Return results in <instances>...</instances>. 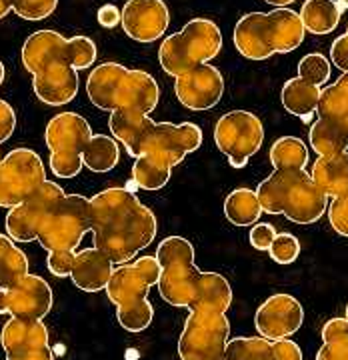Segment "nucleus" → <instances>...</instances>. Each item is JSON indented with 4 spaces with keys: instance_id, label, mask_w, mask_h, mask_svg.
<instances>
[{
    "instance_id": "obj_9",
    "label": "nucleus",
    "mask_w": 348,
    "mask_h": 360,
    "mask_svg": "<svg viewBox=\"0 0 348 360\" xmlns=\"http://www.w3.org/2000/svg\"><path fill=\"white\" fill-rule=\"evenodd\" d=\"M89 120L78 112H60L46 124L44 141L51 150V170L56 179H75L82 170V153L91 141Z\"/></svg>"
},
{
    "instance_id": "obj_32",
    "label": "nucleus",
    "mask_w": 348,
    "mask_h": 360,
    "mask_svg": "<svg viewBox=\"0 0 348 360\" xmlns=\"http://www.w3.org/2000/svg\"><path fill=\"white\" fill-rule=\"evenodd\" d=\"M222 360H271V340L262 336H238L226 342Z\"/></svg>"
},
{
    "instance_id": "obj_10",
    "label": "nucleus",
    "mask_w": 348,
    "mask_h": 360,
    "mask_svg": "<svg viewBox=\"0 0 348 360\" xmlns=\"http://www.w3.org/2000/svg\"><path fill=\"white\" fill-rule=\"evenodd\" d=\"M91 231V198L82 194H65L40 224L37 240L49 252H77L84 234Z\"/></svg>"
},
{
    "instance_id": "obj_34",
    "label": "nucleus",
    "mask_w": 348,
    "mask_h": 360,
    "mask_svg": "<svg viewBox=\"0 0 348 360\" xmlns=\"http://www.w3.org/2000/svg\"><path fill=\"white\" fill-rule=\"evenodd\" d=\"M330 72H333V65L321 52H310L307 56H302L298 63V77L321 89L330 80Z\"/></svg>"
},
{
    "instance_id": "obj_12",
    "label": "nucleus",
    "mask_w": 348,
    "mask_h": 360,
    "mask_svg": "<svg viewBox=\"0 0 348 360\" xmlns=\"http://www.w3.org/2000/svg\"><path fill=\"white\" fill-rule=\"evenodd\" d=\"M231 336L226 312L193 310L179 338L181 360H222Z\"/></svg>"
},
{
    "instance_id": "obj_20",
    "label": "nucleus",
    "mask_w": 348,
    "mask_h": 360,
    "mask_svg": "<svg viewBox=\"0 0 348 360\" xmlns=\"http://www.w3.org/2000/svg\"><path fill=\"white\" fill-rule=\"evenodd\" d=\"M78 70L60 58L49 60L32 75V89L37 98L49 106L72 103L78 94Z\"/></svg>"
},
{
    "instance_id": "obj_49",
    "label": "nucleus",
    "mask_w": 348,
    "mask_h": 360,
    "mask_svg": "<svg viewBox=\"0 0 348 360\" xmlns=\"http://www.w3.org/2000/svg\"><path fill=\"white\" fill-rule=\"evenodd\" d=\"M336 6H338V11H340V13H342V11H347L348 0H336Z\"/></svg>"
},
{
    "instance_id": "obj_16",
    "label": "nucleus",
    "mask_w": 348,
    "mask_h": 360,
    "mask_svg": "<svg viewBox=\"0 0 348 360\" xmlns=\"http://www.w3.org/2000/svg\"><path fill=\"white\" fill-rule=\"evenodd\" d=\"M52 302L51 284L37 274H26L11 288H0V314L42 321L51 312Z\"/></svg>"
},
{
    "instance_id": "obj_41",
    "label": "nucleus",
    "mask_w": 348,
    "mask_h": 360,
    "mask_svg": "<svg viewBox=\"0 0 348 360\" xmlns=\"http://www.w3.org/2000/svg\"><path fill=\"white\" fill-rule=\"evenodd\" d=\"M316 360H348V340H328L323 342L321 350L316 352Z\"/></svg>"
},
{
    "instance_id": "obj_29",
    "label": "nucleus",
    "mask_w": 348,
    "mask_h": 360,
    "mask_svg": "<svg viewBox=\"0 0 348 360\" xmlns=\"http://www.w3.org/2000/svg\"><path fill=\"white\" fill-rule=\"evenodd\" d=\"M120 148L118 142L108 134H92L82 153V167L92 172H110L118 165Z\"/></svg>"
},
{
    "instance_id": "obj_23",
    "label": "nucleus",
    "mask_w": 348,
    "mask_h": 360,
    "mask_svg": "<svg viewBox=\"0 0 348 360\" xmlns=\"http://www.w3.org/2000/svg\"><path fill=\"white\" fill-rule=\"evenodd\" d=\"M49 340H51L49 328L39 319H18V316H13L0 330V345L4 348V352L46 347Z\"/></svg>"
},
{
    "instance_id": "obj_43",
    "label": "nucleus",
    "mask_w": 348,
    "mask_h": 360,
    "mask_svg": "<svg viewBox=\"0 0 348 360\" xmlns=\"http://www.w3.org/2000/svg\"><path fill=\"white\" fill-rule=\"evenodd\" d=\"M6 360H54L51 345L37 348H25V350H13L6 352Z\"/></svg>"
},
{
    "instance_id": "obj_44",
    "label": "nucleus",
    "mask_w": 348,
    "mask_h": 360,
    "mask_svg": "<svg viewBox=\"0 0 348 360\" xmlns=\"http://www.w3.org/2000/svg\"><path fill=\"white\" fill-rule=\"evenodd\" d=\"M330 60L342 72H348V26L347 32L333 42V46H330Z\"/></svg>"
},
{
    "instance_id": "obj_2",
    "label": "nucleus",
    "mask_w": 348,
    "mask_h": 360,
    "mask_svg": "<svg viewBox=\"0 0 348 360\" xmlns=\"http://www.w3.org/2000/svg\"><path fill=\"white\" fill-rule=\"evenodd\" d=\"M162 266L158 281L160 298L176 309L226 312L232 304V288L226 276L202 272L194 264V246L184 236H167L156 250Z\"/></svg>"
},
{
    "instance_id": "obj_48",
    "label": "nucleus",
    "mask_w": 348,
    "mask_h": 360,
    "mask_svg": "<svg viewBox=\"0 0 348 360\" xmlns=\"http://www.w3.org/2000/svg\"><path fill=\"white\" fill-rule=\"evenodd\" d=\"M266 4H272L274 8H288V4L297 2V0H264Z\"/></svg>"
},
{
    "instance_id": "obj_5",
    "label": "nucleus",
    "mask_w": 348,
    "mask_h": 360,
    "mask_svg": "<svg viewBox=\"0 0 348 360\" xmlns=\"http://www.w3.org/2000/svg\"><path fill=\"white\" fill-rule=\"evenodd\" d=\"M162 266L156 257H141L132 264L124 262L112 270L106 284V296L116 307L118 324L129 333H142L155 319V309L148 300L150 288L158 284Z\"/></svg>"
},
{
    "instance_id": "obj_4",
    "label": "nucleus",
    "mask_w": 348,
    "mask_h": 360,
    "mask_svg": "<svg viewBox=\"0 0 348 360\" xmlns=\"http://www.w3.org/2000/svg\"><path fill=\"white\" fill-rule=\"evenodd\" d=\"M86 94L96 108L108 112L130 110L150 115L160 101L158 82L150 72L118 63H103L92 68L86 78Z\"/></svg>"
},
{
    "instance_id": "obj_39",
    "label": "nucleus",
    "mask_w": 348,
    "mask_h": 360,
    "mask_svg": "<svg viewBox=\"0 0 348 360\" xmlns=\"http://www.w3.org/2000/svg\"><path fill=\"white\" fill-rule=\"evenodd\" d=\"M274 236H276V231H274V226L269 224V222H257V224H252L250 234H248L250 245L254 246L257 250H269L272 240H274Z\"/></svg>"
},
{
    "instance_id": "obj_47",
    "label": "nucleus",
    "mask_w": 348,
    "mask_h": 360,
    "mask_svg": "<svg viewBox=\"0 0 348 360\" xmlns=\"http://www.w3.org/2000/svg\"><path fill=\"white\" fill-rule=\"evenodd\" d=\"M8 13H13V0H0V20Z\"/></svg>"
},
{
    "instance_id": "obj_51",
    "label": "nucleus",
    "mask_w": 348,
    "mask_h": 360,
    "mask_svg": "<svg viewBox=\"0 0 348 360\" xmlns=\"http://www.w3.org/2000/svg\"><path fill=\"white\" fill-rule=\"evenodd\" d=\"M347 321H348V304H347Z\"/></svg>"
},
{
    "instance_id": "obj_50",
    "label": "nucleus",
    "mask_w": 348,
    "mask_h": 360,
    "mask_svg": "<svg viewBox=\"0 0 348 360\" xmlns=\"http://www.w3.org/2000/svg\"><path fill=\"white\" fill-rule=\"evenodd\" d=\"M4 77H6V68L2 65V60H0V84L4 82Z\"/></svg>"
},
{
    "instance_id": "obj_40",
    "label": "nucleus",
    "mask_w": 348,
    "mask_h": 360,
    "mask_svg": "<svg viewBox=\"0 0 348 360\" xmlns=\"http://www.w3.org/2000/svg\"><path fill=\"white\" fill-rule=\"evenodd\" d=\"M271 360H304L302 350L295 340H272L271 342Z\"/></svg>"
},
{
    "instance_id": "obj_14",
    "label": "nucleus",
    "mask_w": 348,
    "mask_h": 360,
    "mask_svg": "<svg viewBox=\"0 0 348 360\" xmlns=\"http://www.w3.org/2000/svg\"><path fill=\"white\" fill-rule=\"evenodd\" d=\"M46 182L44 162L30 148H14L0 160V206L13 208Z\"/></svg>"
},
{
    "instance_id": "obj_11",
    "label": "nucleus",
    "mask_w": 348,
    "mask_h": 360,
    "mask_svg": "<svg viewBox=\"0 0 348 360\" xmlns=\"http://www.w3.org/2000/svg\"><path fill=\"white\" fill-rule=\"evenodd\" d=\"M96 44L89 37L66 39L56 30H37L25 40L20 52L22 65L30 75H34L49 60L56 58L68 63L75 70H84L96 63Z\"/></svg>"
},
{
    "instance_id": "obj_46",
    "label": "nucleus",
    "mask_w": 348,
    "mask_h": 360,
    "mask_svg": "<svg viewBox=\"0 0 348 360\" xmlns=\"http://www.w3.org/2000/svg\"><path fill=\"white\" fill-rule=\"evenodd\" d=\"M96 20L103 28H116L120 25V11L116 4H103L96 13Z\"/></svg>"
},
{
    "instance_id": "obj_25",
    "label": "nucleus",
    "mask_w": 348,
    "mask_h": 360,
    "mask_svg": "<svg viewBox=\"0 0 348 360\" xmlns=\"http://www.w3.org/2000/svg\"><path fill=\"white\" fill-rule=\"evenodd\" d=\"M318 98H321V86L300 77L286 80L281 90V101L284 108L290 115L298 116L302 122H310L312 116L316 115Z\"/></svg>"
},
{
    "instance_id": "obj_28",
    "label": "nucleus",
    "mask_w": 348,
    "mask_h": 360,
    "mask_svg": "<svg viewBox=\"0 0 348 360\" xmlns=\"http://www.w3.org/2000/svg\"><path fill=\"white\" fill-rule=\"evenodd\" d=\"M172 174L170 160L160 155H144L132 165V180L142 191H160Z\"/></svg>"
},
{
    "instance_id": "obj_1",
    "label": "nucleus",
    "mask_w": 348,
    "mask_h": 360,
    "mask_svg": "<svg viewBox=\"0 0 348 360\" xmlns=\"http://www.w3.org/2000/svg\"><path fill=\"white\" fill-rule=\"evenodd\" d=\"M91 231L94 248L124 264L155 240L158 222L129 188H106L91 198Z\"/></svg>"
},
{
    "instance_id": "obj_3",
    "label": "nucleus",
    "mask_w": 348,
    "mask_h": 360,
    "mask_svg": "<svg viewBox=\"0 0 348 360\" xmlns=\"http://www.w3.org/2000/svg\"><path fill=\"white\" fill-rule=\"evenodd\" d=\"M108 127L112 139L120 142L134 158L144 155H160L172 167L181 165L188 153L202 146V130L193 122H155L148 115L116 110L110 112Z\"/></svg>"
},
{
    "instance_id": "obj_8",
    "label": "nucleus",
    "mask_w": 348,
    "mask_h": 360,
    "mask_svg": "<svg viewBox=\"0 0 348 360\" xmlns=\"http://www.w3.org/2000/svg\"><path fill=\"white\" fill-rule=\"evenodd\" d=\"M222 49V32L210 18L188 20L181 32L162 40L158 49V60L162 70L170 77H181L200 65H208Z\"/></svg>"
},
{
    "instance_id": "obj_13",
    "label": "nucleus",
    "mask_w": 348,
    "mask_h": 360,
    "mask_svg": "<svg viewBox=\"0 0 348 360\" xmlns=\"http://www.w3.org/2000/svg\"><path fill=\"white\" fill-rule=\"evenodd\" d=\"M214 142L232 168H245L264 142L262 120L248 110H231L217 120Z\"/></svg>"
},
{
    "instance_id": "obj_38",
    "label": "nucleus",
    "mask_w": 348,
    "mask_h": 360,
    "mask_svg": "<svg viewBox=\"0 0 348 360\" xmlns=\"http://www.w3.org/2000/svg\"><path fill=\"white\" fill-rule=\"evenodd\" d=\"M72 262H75V252L72 250H52V252H49V258H46V266L58 278L70 276Z\"/></svg>"
},
{
    "instance_id": "obj_19",
    "label": "nucleus",
    "mask_w": 348,
    "mask_h": 360,
    "mask_svg": "<svg viewBox=\"0 0 348 360\" xmlns=\"http://www.w3.org/2000/svg\"><path fill=\"white\" fill-rule=\"evenodd\" d=\"M120 25L132 40L155 42L167 32L170 11L165 0H129L120 11Z\"/></svg>"
},
{
    "instance_id": "obj_7",
    "label": "nucleus",
    "mask_w": 348,
    "mask_h": 360,
    "mask_svg": "<svg viewBox=\"0 0 348 360\" xmlns=\"http://www.w3.org/2000/svg\"><path fill=\"white\" fill-rule=\"evenodd\" d=\"M266 214H284L290 222L312 224L323 219L328 206L307 170H274L254 191Z\"/></svg>"
},
{
    "instance_id": "obj_35",
    "label": "nucleus",
    "mask_w": 348,
    "mask_h": 360,
    "mask_svg": "<svg viewBox=\"0 0 348 360\" xmlns=\"http://www.w3.org/2000/svg\"><path fill=\"white\" fill-rule=\"evenodd\" d=\"M271 258L278 264H292L300 255V240L290 232H281L274 236L271 248Z\"/></svg>"
},
{
    "instance_id": "obj_45",
    "label": "nucleus",
    "mask_w": 348,
    "mask_h": 360,
    "mask_svg": "<svg viewBox=\"0 0 348 360\" xmlns=\"http://www.w3.org/2000/svg\"><path fill=\"white\" fill-rule=\"evenodd\" d=\"M347 338L348 340V321L347 319H330L323 326V340L328 342V340H342Z\"/></svg>"
},
{
    "instance_id": "obj_24",
    "label": "nucleus",
    "mask_w": 348,
    "mask_h": 360,
    "mask_svg": "<svg viewBox=\"0 0 348 360\" xmlns=\"http://www.w3.org/2000/svg\"><path fill=\"white\" fill-rule=\"evenodd\" d=\"M310 179L326 198L348 193V150L340 155L318 156L312 165Z\"/></svg>"
},
{
    "instance_id": "obj_26",
    "label": "nucleus",
    "mask_w": 348,
    "mask_h": 360,
    "mask_svg": "<svg viewBox=\"0 0 348 360\" xmlns=\"http://www.w3.org/2000/svg\"><path fill=\"white\" fill-rule=\"evenodd\" d=\"M298 16L307 32L324 37V34H330L338 26L342 13L338 11L336 0H307Z\"/></svg>"
},
{
    "instance_id": "obj_42",
    "label": "nucleus",
    "mask_w": 348,
    "mask_h": 360,
    "mask_svg": "<svg viewBox=\"0 0 348 360\" xmlns=\"http://www.w3.org/2000/svg\"><path fill=\"white\" fill-rule=\"evenodd\" d=\"M14 129H16V115L14 108L6 101L0 98V144L6 142L13 136Z\"/></svg>"
},
{
    "instance_id": "obj_33",
    "label": "nucleus",
    "mask_w": 348,
    "mask_h": 360,
    "mask_svg": "<svg viewBox=\"0 0 348 360\" xmlns=\"http://www.w3.org/2000/svg\"><path fill=\"white\" fill-rule=\"evenodd\" d=\"M324 115H348V72L321 89L316 116Z\"/></svg>"
},
{
    "instance_id": "obj_52",
    "label": "nucleus",
    "mask_w": 348,
    "mask_h": 360,
    "mask_svg": "<svg viewBox=\"0 0 348 360\" xmlns=\"http://www.w3.org/2000/svg\"><path fill=\"white\" fill-rule=\"evenodd\" d=\"M0 160H2V156H0Z\"/></svg>"
},
{
    "instance_id": "obj_27",
    "label": "nucleus",
    "mask_w": 348,
    "mask_h": 360,
    "mask_svg": "<svg viewBox=\"0 0 348 360\" xmlns=\"http://www.w3.org/2000/svg\"><path fill=\"white\" fill-rule=\"evenodd\" d=\"M264 214L252 188H234L224 200V217L234 226H252Z\"/></svg>"
},
{
    "instance_id": "obj_15",
    "label": "nucleus",
    "mask_w": 348,
    "mask_h": 360,
    "mask_svg": "<svg viewBox=\"0 0 348 360\" xmlns=\"http://www.w3.org/2000/svg\"><path fill=\"white\" fill-rule=\"evenodd\" d=\"M65 194V191L56 182L46 180L37 193L30 194L20 205L13 206L4 222L8 238H13L14 243L37 240L42 220L46 219V214Z\"/></svg>"
},
{
    "instance_id": "obj_30",
    "label": "nucleus",
    "mask_w": 348,
    "mask_h": 360,
    "mask_svg": "<svg viewBox=\"0 0 348 360\" xmlns=\"http://www.w3.org/2000/svg\"><path fill=\"white\" fill-rule=\"evenodd\" d=\"M269 158L274 170H304L309 165V148L298 136H281L271 146Z\"/></svg>"
},
{
    "instance_id": "obj_21",
    "label": "nucleus",
    "mask_w": 348,
    "mask_h": 360,
    "mask_svg": "<svg viewBox=\"0 0 348 360\" xmlns=\"http://www.w3.org/2000/svg\"><path fill=\"white\" fill-rule=\"evenodd\" d=\"M112 270H115L112 260L92 246V248H82L75 252L70 278L75 286L84 292H101L110 281Z\"/></svg>"
},
{
    "instance_id": "obj_18",
    "label": "nucleus",
    "mask_w": 348,
    "mask_h": 360,
    "mask_svg": "<svg viewBox=\"0 0 348 360\" xmlns=\"http://www.w3.org/2000/svg\"><path fill=\"white\" fill-rule=\"evenodd\" d=\"M174 92L188 110H208L222 101L224 78L212 65H200L174 78Z\"/></svg>"
},
{
    "instance_id": "obj_6",
    "label": "nucleus",
    "mask_w": 348,
    "mask_h": 360,
    "mask_svg": "<svg viewBox=\"0 0 348 360\" xmlns=\"http://www.w3.org/2000/svg\"><path fill=\"white\" fill-rule=\"evenodd\" d=\"M307 37L298 13L272 8L271 13H248L234 26V46L248 60H266L272 54L297 51Z\"/></svg>"
},
{
    "instance_id": "obj_31",
    "label": "nucleus",
    "mask_w": 348,
    "mask_h": 360,
    "mask_svg": "<svg viewBox=\"0 0 348 360\" xmlns=\"http://www.w3.org/2000/svg\"><path fill=\"white\" fill-rule=\"evenodd\" d=\"M28 272V257L14 245L13 238L0 234V288H11Z\"/></svg>"
},
{
    "instance_id": "obj_17",
    "label": "nucleus",
    "mask_w": 348,
    "mask_h": 360,
    "mask_svg": "<svg viewBox=\"0 0 348 360\" xmlns=\"http://www.w3.org/2000/svg\"><path fill=\"white\" fill-rule=\"evenodd\" d=\"M304 322V310L292 295L278 292L269 296L254 314L258 336L266 340H283L298 333Z\"/></svg>"
},
{
    "instance_id": "obj_22",
    "label": "nucleus",
    "mask_w": 348,
    "mask_h": 360,
    "mask_svg": "<svg viewBox=\"0 0 348 360\" xmlns=\"http://www.w3.org/2000/svg\"><path fill=\"white\" fill-rule=\"evenodd\" d=\"M310 148L318 156L348 150V115H324L310 127Z\"/></svg>"
},
{
    "instance_id": "obj_37",
    "label": "nucleus",
    "mask_w": 348,
    "mask_h": 360,
    "mask_svg": "<svg viewBox=\"0 0 348 360\" xmlns=\"http://www.w3.org/2000/svg\"><path fill=\"white\" fill-rule=\"evenodd\" d=\"M328 208V222L340 236L348 238V193L333 198Z\"/></svg>"
},
{
    "instance_id": "obj_36",
    "label": "nucleus",
    "mask_w": 348,
    "mask_h": 360,
    "mask_svg": "<svg viewBox=\"0 0 348 360\" xmlns=\"http://www.w3.org/2000/svg\"><path fill=\"white\" fill-rule=\"evenodd\" d=\"M58 6V0H13V13L25 20H44Z\"/></svg>"
}]
</instances>
